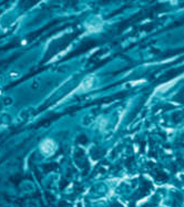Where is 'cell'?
Returning <instances> with one entry per match:
<instances>
[{
  "label": "cell",
  "instance_id": "obj_1",
  "mask_svg": "<svg viewBox=\"0 0 184 207\" xmlns=\"http://www.w3.org/2000/svg\"><path fill=\"white\" fill-rule=\"evenodd\" d=\"M183 72H184V65H181L180 68H176V69H172V70H170L169 72H166L163 77H161L160 79L158 80V82L156 83L159 84V83L168 82V81H170V80H172L173 78L180 75L181 73H183Z\"/></svg>",
  "mask_w": 184,
  "mask_h": 207
},
{
  "label": "cell",
  "instance_id": "obj_2",
  "mask_svg": "<svg viewBox=\"0 0 184 207\" xmlns=\"http://www.w3.org/2000/svg\"><path fill=\"white\" fill-rule=\"evenodd\" d=\"M40 147H41V151L43 154L49 155L55 151V143H53V141H51V140H46V141H43L41 143V146H40Z\"/></svg>",
  "mask_w": 184,
  "mask_h": 207
},
{
  "label": "cell",
  "instance_id": "obj_3",
  "mask_svg": "<svg viewBox=\"0 0 184 207\" xmlns=\"http://www.w3.org/2000/svg\"><path fill=\"white\" fill-rule=\"evenodd\" d=\"M182 52H184V48L175 49V50H170L169 52H166L165 56L162 57V59H166V58H169V57H173V56H175V54H179V53H182Z\"/></svg>",
  "mask_w": 184,
  "mask_h": 207
},
{
  "label": "cell",
  "instance_id": "obj_4",
  "mask_svg": "<svg viewBox=\"0 0 184 207\" xmlns=\"http://www.w3.org/2000/svg\"><path fill=\"white\" fill-rule=\"evenodd\" d=\"M173 100L174 101H176V102H180V103H184V88L180 91L177 95L174 96Z\"/></svg>",
  "mask_w": 184,
  "mask_h": 207
}]
</instances>
